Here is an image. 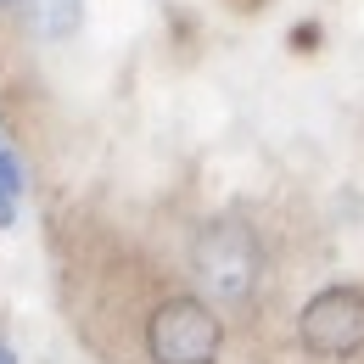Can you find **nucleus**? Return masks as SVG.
I'll return each instance as SVG.
<instances>
[{"label": "nucleus", "mask_w": 364, "mask_h": 364, "mask_svg": "<svg viewBox=\"0 0 364 364\" xmlns=\"http://www.w3.org/2000/svg\"><path fill=\"white\" fill-rule=\"evenodd\" d=\"M0 6H17V0H0Z\"/></svg>", "instance_id": "7"}, {"label": "nucleus", "mask_w": 364, "mask_h": 364, "mask_svg": "<svg viewBox=\"0 0 364 364\" xmlns=\"http://www.w3.org/2000/svg\"><path fill=\"white\" fill-rule=\"evenodd\" d=\"M17 196H23V191L0 185V230H11V225H17Z\"/></svg>", "instance_id": "5"}, {"label": "nucleus", "mask_w": 364, "mask_h": 364, "mask_svg": "<svg viewBox=\"0 0 364 364\" xmlns=\"http://www.w3.org/2000/svg\"><path fill=\"white\" fill-rule=\"evenodd\" d=\"M40 40H73L85 23V0H23Z\"/></svg>", "instance_id": "4"}, {"label": "nucleus", "mask_w": 364, "mask_h": 364, "mask_svg": "<svg viewBox=\"0 0 364 364\" xmlns=\"http://www.w3.org/2000/svg\"><path fill=\"white\" fill-rule=\"evenodd\" d=\"M225 319L202 297H163L146 319V353L151 364H219Z\"/></svg>", "instance_id": "2"}, {"label": "nucleus", "mask_w": 364, "mask_h": 364, "mask_svg": "<svg viewBox=\"0 0 364 364\" xmlns=\"http://www.w3.org/2000/svg\"><path fill=\"white\" fill-rule=\"evenodd\" d=\"M0 364H17V353H11V348H6V342H0Z\"/></svg>", "instance_id": "6"}, {"label": "nucleus", "mask_w": 364, "mask_h": 364, "mask_svg": "<svg viewBox=\"0 0 364 364\" xmlns=\"http://www.w3.org/2000/svg\"><path fill=\"white\" fill-rule=\"evenodd\" d=\"M0 151H6V140H0Z\"/></svg>", "instance_id": "8"}, {"label": "nucleus", "mask_w": 364, "mask_h": 364, "mask_svg": "<svg viewBox=\"0 0 364 364\" xmlns=\"http://www.w3.org/2000/svg\"><path fill=\"white\" fill-rule=\"evenodd\" d=\"M297 342L314 359H353L364 353V291L359 286H325L297 314Z\"/></svg>", "instance_id": "3"}, {"label": "nucleus", "mask_w": 364, "mask_h": 364, "mask_svg": "<svg viewBox=\"0 0 364 364\" xmlns=\"http://www.w3.org/2000/svg\"><path fill=\"white\" fill-rule=\"evenodd\" d=\"M191 274L196 286L208 291V303H225V309H241L252 303L258 280H264V241L247 219H208L191 241Z\"/></svg>", "instance_id": "1"}]
</instances>
